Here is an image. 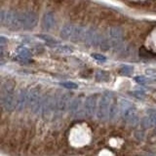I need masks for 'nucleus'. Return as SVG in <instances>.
Returning <instances> with one entry per match:
<instances>
[{
  "mask_svg": "<svg viewBox=\"0 0 156 156\" xmlns=\"http://www.w3.org/2000/svg\"><path fill=\"white\" fill-rule=\"evenodd\" d=\"M15 83L12 80H7L1 89V105L7 111H12L16 108V96H15Z\"/></svg>",
  "mask_w": 156,
  "mask_h": 156,
  "instance_id": "obj_1",
  "label": "nucleus"
},
{
  "mask_svg": "<svg viewBox=\"0 0 156 156\" xmlns=\"http://www.w3.org/2000/svg\"><path fill=\"white\" fill-rule=\"evenodd\" d=\"M119 110L122 119L127 122L129 125L135 126L138 124L139 117L138 114H136V108L129 101L122 100L119 104Z\"/></svg>",
  "mask_w": 156,
  "mask_h": 156,
  "instance_id": "obj_2",
  "label": "nucleus"
},
{
  "mask_svg": "<svg viewBox=\"0 0 156 156\" xmlns=\"http://www.w3.org/2000/svg\"><path fill=\"white\" fill-rule=\"evenodd\" d=\"M114 101L113 95L109 92L105 93L101 96L99 104V108L97 111V116L100 120H106L109 116V109Z\"/></svg>",
  "mask_w": 156,
  "mask_h": 156,
  "instance_id": "obj_3",
  "label": "nucleus"
},
{
  "mask_svg": "<svg viewBox=\"0 0 156 156\" xmlns=\"http://www.w3.org/2000/svg\"><path fill=\"white\" fill-rule=\"evenodd\" d=\"M88 9V3L86 1H73L70 5L69 10H68V18L72 22H77L78 20H81L84 17V15L87 12Z\"/></svg>",
  "mask_w": 156,
  "mask_h": 156,
  "instance_id": "obj_4",
  "label": "nucleus"
},
{
  "mask_svg": "<svg viewBox=\"0 0 156 156\" xmlns=\"http://www.w3.org/2000/svg\"><path fill=\"white\" fill-rule=\"evenodd\" d=\"M107 38L110 42L111 47L121 48L122 47V39H123V31L117 26H111L107 30Z\"/></svg>",
  "mask_w": 156,
  "mask_h": 156,
  "instance_id": "obj_5",
  "label": "nucleus"
},
{
  "mask_svg": "<svg viewBox=\"0 0 156 156\" xmlns=\"http://www.w3.org/2000/svg\"><path fill=\"white\" fill-rule=\"evenodd\" d=\"M38 16L37 13L34 11L24 12V26L23 29H31L37 26Z\"/></svg>",
  "mask_w": 156,
  "mask_h": 156,
  "instance_id": "obj_6",
  "label": "nucleus"
},
{
  "mask_svg": "<svg viewBox=\"0 0 156 156\" xmlns=\"http://www.w3.org/2000/svg\"><path fill=\"white\" fill-rule=\"evenodd\" d=\"M97 101H98V95H92L86 98L85 100V112L89 115L93 116L97 111Z\"/></svg>",
  "mask_w": 156,
  "mask_h": 156,
  "instance_id": "obj_7",
  "label": "nucleus"
},
{
  "mask_svg": "<svg viewBox=\"0 0 156 156\" xmlns=\"http://www.w3.org/2000/svg\"><path fill=\"white\" fill-rule=\"evenodd\" d=\"M70 99L71 94H69V93H63L60 97H58L56 109L60 112H63L67 108V106L70 105Z\"/></svg>",
  "mask_w": 156,
  "mask_h": 156,
  "instance_id": "obj_8",
  "label": "nucleus"
},
{
  "mask_svg": "<svg viewBox=\"0 0 156 156\" xmlns=\"http://www.w3.org/2000/svg\"><path fill=\"white\" fill-rule=\"evenodd\" d=\"M27 101H28V92L26 89H22L18 93L16 98V109L19 111H22L27 105Z\"/></svg>",
  "mask_w": 156,
  "mask_h": 156,
  "instance_id": "obj_9",
  "label": "nucleus"
},
{
  "mask_svg": "<svg viewBox=\"0 0 156 156\" xmlns=\"http://www.w3.org/2000/svg\"><path fill=\"white\" fill-rule=\"evenodd\" d=\"M56 23L55 15L52 12H46L43 15L42 21H41V27L44 30H50Z\"/></svg>",
  "mask_w": 156,
  "mask_h": 156,
  "instance_id": "obj_10",
  "label": "nucleus"
},
{
  "mask_svg": "<svg viewBox=\"0 0 156 156\" xmlns=\"http://www.w3.org/2000/svg\"><path fill=\"white\" fill-rule=\"evenodd\" d=\"M76 27L74 24L72 23H67L65 27L62 28L60 36L62 39H66V40H72L73 36H74V33L76 30Z\"/></svg>",
  "mask_w": 156,
  "mask_h": 156,
  "instance_id": "obj_11",
  "label": "nucleus"
},
{
  "mask_svg": "<svg viewBox=\"0 0 156 156\" xmlns=\"http://www.w3.org/2000/svg\"><path fill=\"white\" fill-rule=\"evenodd\" d=\"M40 100V90L38 88L34 87L28 92V101H27V105L31 107H34L37 102Z\"/></svg>",
  "mask_w": 156,
  "mask_h": 156,
  "instance_id": "obj_12",
  "label": "nucleus"
},
{
  "mask_svg": "<svg viewBox=\"0 0 156 156\" xmlns=\"http://www.w3.org/2000/svg\"><path fill=\"white\" fill-rule=\"evenodd\" d=\"M141 125L145 129L156 127V111H150L148 116L144 117L141 121Z\"/></svg>",
  "mask_w": 156,
  "mask_h": 156,
  "instance_id": "obj_13",
  "label": "nucleus"
},
{
  "mask_svg": "<svg viewBox=\"0 0 156 156\" xmlns=\"http://www.w3.org/2000/svg\"><path fill=\"white\" fill-rule=\"evenodd\" d=\"M30 53L24 47H20L17 49V60L21 62H27L30 58Z\"/></svg>",
  "mask_w": 156,
  "mask_h": 156,
  "instance_id": "obj_14",
  "label": "nucleus"
},
{
  "mask_svg": "<svg viewBox=\"0 0 156 156\" xmlns=\"http://www.w3.org/2000/svg\"><path fill=\"white\" fill-rule=\"evenodd\" d=\"M80 106H81V99L80 98H76L69 105V113L71 115H77L81 110Z\"/></svg>",
  "mask_w": 156,
  "mask_h": 156,
  "instance_id": "obj_15",
  "label": "nucleus"
},
{
  "mask_svg": "<svg viewBox=\"0 0 156 156\" xmlns=\"http://www.w3.org/2000/svg\"><path fill=\"white\" fill-rule=\"evenodd\" d=\"M95 76H96V79L98 81H102V82H104V81H108L109 78H110L108 73L104 71V70H98L96 72Z\"/></svg>",
  "mask_w": 156,
  "mask_h": 156,
  "instance_id": "obj_16",
  "label": "nucleus"
},
{
  "mask_svg": "<svg viewBox=\"0 0 156 156\" xmlns=\"http://www.w3.org/2000/svg\"><path fill=\"white\" fill-rule=\"evenodd\" d=\"M140 56L143 57V58H155V54H153L151 51L147 50L145 47H140Z\"/></svg>",
  "mask_w": 156,
  "mask_h": 156,
  "instance_id": "obj_17",
  "label": "nucleus"
},
{
  "mask_svg": "<svg viewBox=\"0 0 156 156\" xmlns=\"http://www.w3.org/2000/svg\"><path fill=\"white\" fill-rule=\"evenodd\" d=\"M133 70H134L133 66H122L119 68V73L121 75L128 76V75L131 74L132 72H133Z\"/></svg>",
  "mask_w": 156,
  "mask_h": 156,
  "instance_id": "obj_18",
  "label": "nucleus"
},
{
  "mask_svg": "<svg viewBox=\"0 0 156 156\" xmlns=\"http://www.w3.org/2000/svg\"><path fill=\"white\" fill-rule=\"evenodd\" d=\"M42 4H43V0H31V8H32V11L37 13L39 10H40Z\"/></svg>",
  "mask_w": 156,
  "mask_h": 156,
  "instance_id": "obj_19",
  "label": "nucleus"
},
{
  "mask_svg": "<svg viewBox=\"0 0 156 156\" xmlns=\"http://www.w3.org/2000/svg\"><path fill=\"white\" fill-rule=\"evenodd\" d=\"M38 37H39V38H41V39H43L44 41H46V42L49 43V44H57V43H58L52 36L47 35V34H39Z\"/></svg>",
  "mask_w": 156,
  "mask_h": 156,
  "instance_id": "obj_20",
  "label": "nucleus"
},
{
  "mask_svg": "<svg viewBox=\"0 0 156 156\" xmlns=\"http://www.w3.org/2000/svg\"><path fill=\"white\" fill-rule=\"evenodd\" d=\"M31 0H16V6L20 9H24L28 6Z\"/></svg>",
  "mask_w": 156,
  "mask_h": 156,
  "instance_id": "obj_21",
  "label": "nucleus"
},
{
  "mask_svg": "<svg viewBox=\"0 0 156 156\" xmlns=\"http://www.w3.org/2000/svg\"><path fill=\"white\" fill-rule=\"evenodd\" d=\"M61 85L65 88H67V89H76L78 87V85L74 82H62Z\"/></svg>",
  "mask_w": 156,
  "mask_h": 156,
  "instance_id": "obj_22",
  "label": "nucleus"
},
{
  "mask_svg": "<svg viewBox=\"0 0 156 156\" xmlns=\"http://www.w3.org/2000/svg\"><path fill=\"white\" fill-rule=\"evenodd\" d=\"M92 57L97 61H101V62H105L106 60V58L101 55V54H92Z\"/></svg>",
  "mask_w": 156,
  "mask_h": 156,
  "instance_id": "obj_23",
  "label": "nucleus"
},
{
  "mask_svg": "<svg viewBox=\"0 0 156 156\" xmlns=\"http://www.w3.org/2000/svg\"><path fill=\"white\" fill-rule=\"evenodd\" d=\"M135 80L138 82V83H140V84H144L145 81H146V79H145L144 76H136L135 78Z\"/></svg>",
  "mask_w": 156,
  "mask_h": 156,
  "instance_id": "obj_24",
  "label": "nucleus"
},
{
  "mask_svg": "<svg viewBox=\"0 0 156 156\" xmlns=\"http://www.w3.org/2000/svg\"><path fill=\"white\" fill-rule=\"evenodd\" d=\"M132 95L136 97L138 99H141V98H144V94L143 92H138V91H136V92H133V93H132Z\"/></svg>",
  "mask_w": 156,
  "mask_h": 156,
  "instance_id": "obj_25",
  "label": "nucleus"
},
{
  "mask_svg": "<svg viewBox=\"0 0 156 156\" xmlns=\"http://www.w3.org/2000/svg\"><path fill=\"white\" fill-rule=\"evenodd\" d=\"M153 135L156 136V129H155V130H154V132H153Z\"/></svg>",
  "mask_w": 156,
  "mask_h": 156,
  "instance_id": "obj_26",
  "label": "nucleus"
},
{
  "mask_svg": "<svg viewBox=\"0 0 156 156\" xmlns=\"http://www.w3.org/2000/svg\"><path fill=\"white\" fill-rule=\"evenodd\" d=\"M2 1H4V0H2Z\"/></svg>",
  "mask_w": 156,
  "mask_h": 156,
  "instance_id": "obj_27",
  "label": "nucleus"
}]
</instances>
